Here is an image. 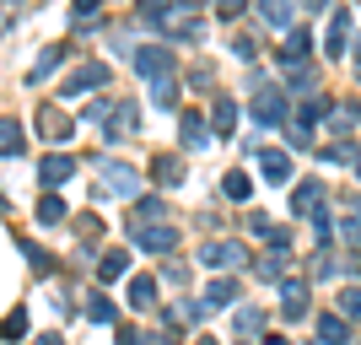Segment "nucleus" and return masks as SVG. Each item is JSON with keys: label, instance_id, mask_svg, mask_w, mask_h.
Returning <instances> with one entry per match:
<instances>
[{"label": "nucleus", "instance_id": "f704fd0d", "mask_svg": "<svg viewBox=\"0 0 361 345\" xmlns=\"http://www.w3.org/2000/svg\"><path fill=\"white\" fill-rule=\"evenodd\" d=\"M135 6H140V16H146L151 28H157V22H162V16L173 11V0H135Z\"/></svg>", "mask_w": 361, "mask_h": 345}, {"label": "nucleus", "instance_id": "c85d7f7f", "mask_svg": "<svg viewBox=\"0 0 361 345\" xmlns=\"http://www.w3.org/2000/svg\"><path fill=\"white\" fill-rule=\"evenodd\" d=\"M232 329H238L243 340H248V334H259V329H264V313H259V308H238V318H232Z\"/></svg>", "mask_w": 361, "mask_h": 345}, {"label": "nucleus", "instance_id": "f257e3e1", "mask_svg": "<svg viewBox=\"0 0 361 345\" xmlns=\"http://www.w3.org/2000/svg\"><path fill=\"white\" fill-rule=\"evenodd\" d=\"M157 32L173 38V44H200V38H205V22L195 16V6H173V11L157 22Z\"/></svg>", "mask_w": 361, "mask_h": 345}, {"label": "nucleus", "instance_id": "6e6552de", "mask_svg": "<svg viewBox=\"0 0 361 345\" xmlns=\"http://www.w3.org/2000/svg\"><path fill=\"white\" fill-rule=\"evenodd\" d=\"M281 313L286 318H307V281L281 275Z\"/></svg>", "mask_w": 361, "mask_h": 345}, {"label": "nucleus", "instance_id": "4be33fe9", "mask_svg": "<svg viewBox=\"0 0 361 345\" xmlns=\"http://www.w3.org/2000/svg\"><path fill=\"white\" fill-rule=\"evenodd\" d=\"M22 146H27V130L16 119H0V157H22Z\"/></svg>", "mask_w": 361, "mask_h": 345}, {"label": "nucleus", "instance_id": "473e14b6", "mask_svg": "<svg viewBox=\"0 0 361 345\" xmlns=\"http://www.w3.org/2000/svg\"><path fill=\"white\" fill-rule=\"evenodd\" d=\"M22 334H27V308H16V313L0 324V340H22Z\"/></svg>", "mask_w": 361, "mask_h": 345}, {"label": "nucleus", "instance_id": "9d476101", "mask_svg": "<svg viewBox=\"0 0 361 345\" xmlns=\"http://www.w3.org/2000/svg\"><path fill=\"white\" fill-rule=\"evenodd\" d=\"M71 173H75V157H44L38 162V178H44V189H60V183H71Z\"/></svg>", "mask_w": 361, "mask_h": 345}, {"label": "nucleus", "instance_id": "2eb2a0df", "mask_svg": "<svg viewBox=\"0 0 361 345\" xmlns=\"http://www.w3.org/2000/svg\"><path fill=\"white\" fill-rule=\"evenodd\" d=\"M211 135H238V103H232V97H216V108H211Z\"/></svg>", "mask_w": 361, "mask_h": 345}, {"label": "nucleus", "instance_id": "09e8293b", "mask_svg": "<svg viewBox=\"0 0 361 345\" xmlns=\"http://www.w3.org/2000/svg\"><path fill=\"white\" fill-rule=\"evenodd\" d=\"M0 210H6V200H0Z\"/></svg>", "mask_w": 361, "mask_h": 345}, {"label": "nucleus", "instance_id": "bb28decb", "mask_svg": "<svg viewBox=\"0 0 361 345\" xmlns=\"http://www.w3.org/2000/svg\"><path fill=\"white\" fill-rule=\"evenodd\" d=\"M232 297H238V281H226V275H221V281H211V286H205V308H226Z\"/></svg>", "mask_w": 361, "mask_h": 345}, {"label": "nucleus", "instance_id": "c9c22d12", "mask_svg": "<svg viewBox=\"0 0 361 345\" xmlns=\"http://www.w3.org/2000/svg\"><path fill=\"white\" fill-rule=\"evenodd\" d=\"M340 313H345V318H361V286H345V297H340Z\"/></svg>", "mask_w": 361, "mask_h": 345}, {"label": "nucleus", "instance_id": "79ce46f5", "mask_svg": "<svg viewBox=\"0 0 361 345\" xmlns=\"http://www.w3.org/2000/svg\"><path fill=\"white\" fill-rule=\"evenodd\" d=\"M32 345H65V340H60V334H38Z\"/></svg>", "mask_w": 361, "mask_h": 345}, {"label": "nucleus", "instance_id": "49530a36", "mask_svg": "<svg viewBox=\"0 0 361 345\" xmlns=\"http://www.w3.org/2000/svg\"><path fill=\"white\" fill-rule=\"evenodd\" d=\"M195 345H211V340H195Z\"/></svg>", "mask_w": 361, "mask_h": 345}, {"label": "nucleus", "instance_id": "f03ea898", "mask_svg": "<svg viewBox=\"0 0 361 345\" xmlns=\"http://www.w3.org/2000/svg\"><path fill=\"white\" fill-rule=\"evenodd\" d=\"M130 238H135V248H146V254H173V248H178V226L135 222V226H130Z\"/></svg>", "mask_w": 361, "mask_h": 345}, {"label": "nucleus", "instance_id": "423d86ee", "mask_svg": "<svg viewBox=\"0 0 361 345\" xmlns=\"http://www.w3.org/2000/svg\"><path fill=\"white\" fill-rule=\"evenodd\" d=\"M38 135H44V140H54V146H65V140L75 135L71 114H60L54 103H44V108H38Z\"/></svg>", "mask_w": 361, "mask_h": 345}, {"label": "nucleus", "instance_id": "a18cd8bd", "mask_svg": "<svg viewBox=\"0 0 361 345\" xmlns=\"http://www.w3.org/2000/svg\"><path fill=\"white\" fill-rule=\"evenodd\" d=\"M356 178H361V162H356Z\"/></svg>", "mask_w": 361, "mask_h": 345}, {"label": "nucleus", "instance_id": "de8ad7c7", "mask_svg": "<svg viewBox=\"0 0 361 345\" xmlns=\"http://www.w3.org/2000/svg\"><path fill=\"white\" fill-rule=\"evenodd\" d=\"M183 6H195V0H183Z\"/></svg>", "mask_w": 361, "mask_h": 345}, {"label": "nucleus", "instance_id": "4c0bfd02", "mask_svg": "<svg viewBox=\"0 0 361 345\" xmlns=\"http://www.w3.org/2000/svg\"><path fill=\"white\" fill-rule=\"evenodd\" d=\"M350 124H356V114H350V108H340V114H334V135H350Z\"/></svg>", "mask_w": 361, "mask_h": 345}, {"label": "nucleus", "instance_id": "a211bd4d", "mask_svg": "<svg viewBox=\"0 0 361 345\" xmlns=\"http://www.w3.org/2000/svg\"><path fill=\"white\" fill-rule=\"evenodd\" d=\"M345 340H350L345 313H324V318H318V345H345Z\"/></svg>", "mask_w": 361, "mask_h": 345}, {"label": "nucleus", "instance_id": "f8f14e48", "mask_svg": "<svg viewBox=\"0 0 361 345\" xmlns=\"http://www.w3.org/2000/svg\"><path fill=\"white\" fill-rule=\"evenodd\" d=\"M135 130H140V103H114V130H103V135L130 140Z\"/></svg>", "mask_w": 361, "mask_h": 345}, {"label": "nucleus", "instance_id": "37998d69", "mask_svg": "<svg viewBox=\"0 0 361 345\" xmlns=\"http://www.w3.org/2000/svg\"><path fill=\"white\" fill-rule=\"evenodd\" d=\"M264 345H291V340H286V334H270V340H264Z\"/></svg>", "mask_w": 361, "mask_h": 345}, {"label": "nucleus", "instance_id": "7c9ffc66", "mask_svg": "<svg viewBox=\"0 0 361 345\" xmlns=\"http://www.w3.org/2000/svg\"><path fill=\"white\" fill-rule=\"evenodd\" d=\"M22 254H27V265H32L38 275L54 270V254H49V248H38V243H22Z\"/></svg>", "mask_w": 361, "mask_h": 345}, {"label": "nucleus", "instance_id": "c03bdc74", "mask_svg": "<svg viewBox=\"0 0 361 345\" xmlns=\"http://www.w3.org/2000/svg\"><path fill=\"white\" fill-rule=\"evenodd\" d=\"M302 6H313V11H324V6H329V0H302Z\"/></svg>", "mask_w": 361, "mask_h": 345}, {"label": "nucleus", "instance_id": "7ed1b4c3", "mask_svg": "<svg viewBox=\"0 0 361 345\" xmlns=\"http://www.w3.org/2000/svg\"><path fill=\"white\" fill-rule=\"evenodd\" d=\"M97 87H108V65L87 60V65H75V71L60 81V97H87V92H97Z\"/></svg>", "mask_w": 361, "mask_h": 345}, {"label": "nucleus", "instance_id": "f3484780", "mask_svg": "<svg viewBox=\"0 0 361 345\" xmlns=\"http://www.w3.org/2000/svg\"><path fill=\"white\" fill-rule=\"evenodd\" d=\"M259 167H264V178H270V183H286L291 178V151H259Z\"/></svg>", "mask_w": 361, "mask_h": 345}, {"label": "nucleus", "instance_id": "393cba45", "mask_svg": "<svg viewBox=\"0 0 361 345\" xmlns=\"http://www.w3.org/2000/svg\"><path fill=\"white\" fill-rule=\"evenodd\" d=\"M345 38H350V16H345V11H334V22H329V44H324V54H345Z\"/></svg>", "mask_w": 361, "mask_h": 345}, {"label": "nucleus", "instance_id": "ea45409f", "mask_svg": "<svg viewBox=\"0 0 361 345\" xmlns=\"http://www.w3.org/2000/svg\"><path fill=\"white\" fill-rule=\"evenodd\" d=\"M119 345H151V340H146L140 329H130V324H124V329H119Z\"/></svg>", "mask_w": 361, "mask_h": 345}, {"label": "nucleus", "instance_id": "aec40b11", "mask_svg": "<svg viewBox=\"0 0 361 345\" xmlns=\"http://www.w3.org/2000/svg\"><path fill=\"white\" fill-rule=\"evenodd\" d=\"M60 60H65V44H49L44 54H38V65L27 71V81H32V87H38V81H49V75L60 71Z\"/></svg>", "mask_w": 361, "mask_h": 345}, {"label": "nucleus", "instance_id": "58836bf2", "mask_svg": "<svg viewBox=\"0 0 361 345\" xmlns=\"http://www.w3.org/2000/svg\"><path fill=\"white\" fill-rule=\"evenodd\" d=\"M108 114H114V108H108V103H103V97H97V103H87V119H92V124H103V119H108Z\"/></svg>", "mask_w": 361, "mask_h": 345}, {"label": "nucleus", "instance_id": "6ab92c4d", "mask_svg": "<svg viewBox=\"0 0 361 345\" xmlns=\"http://www.w3.org/2000/svg\"><path fill=\"white\" fill-rule=\"evenodd\" d=\"M124 270H130V254H124V248H108V254L97 259V281H103V286H114Z\"/></svg>", "mask_w": 361, "mask_h": 345}, {"label": "nucleus", "instance_id": "39448f33", "mask_svg": "<svg viewBox=\"0 0 361 345\" xmlns=\"http://www.w3.org/2000/svg\"><path fill=\"white\" fill-rule=\"evenodd\" d=\"M103 195H114V200L140 195V173L130 162H103Z\"/></svg>", "mask_w": 361, "mask_h": 345}, {"label": "nucleus", "instance_id": "5701e85b", "mask_svg": "<svg viewBox=\"0 0 361 345\" xmlns=\"http://www.w3.org/2000/svg\"><path fill=\"white\" fill-rule=\"evenodd\" d=\"M87 318H92V324H114V318H119L114 297H108V291H92V297H87Z\"/></svg>", "mask_w": 361, "mask_h": 345}, {"label": "nucleus", "instance_id": "20e7f679", "mask_svg": "<svg viewBox=\"0 0 361 345\" xmlns=\"http://www.w3.org/2000/svg\"><path fill=\"white\" fill-rule=\"evenodd\" d=\"M248 108H254V119L264 124V130L286 124V114H291V103H286V92H281V87H259V92H254V103H248Z\"/></svg>", "mask_w": 361, "mask_h": 345}, {"label": "nucleus", "instance_id": "72a5a7b5", "mask_svg": "<svg viewBox=\"0 0 361 345\" xmlns=\"http://www.w3.org/2000/svg\"><path fill=\"white\" fill-rule=\"evenodd\" d=\"M162 216H167V205H162V200H140V205H135V216H130V226H135V222H162Z\"/></svg>", "mask_w": 361, "mask_h": 345}, {"label": "nucleus", "instance_id": "9b49d317", "mask_svg": "<svg viewBox=\"0 0 361 345\" xmlns=\"http://www.w3.org/2000/svg\"><path fill=\"white\" fill-rule=\"evenodd\" d=\"M151 178L162 183V189H178L183 183V162L173 157V151H157V157H151Z\"/></svg>", "mask_w": 361, "mask_h": 345}, {"label": "nucleus", "instance_id": "a878e982", "mask_svg": "<svg viewBox=\"0 0 361 345\" xmlns=\"http://www.w3.org/2000/svg\"><path fill=\"white\" fill-rule=\"evenodd\" d=\"M259 16L270 28H291V0H259Z\"/></svg>", "mask_w": 361, "mask_h": 345}, {"label": "nucleus", "instance_id": "2f4dec72", "mask_svg": "<svg viewBox=\"0 0 361 345\" xmlns=\"http://www.w3.org/2000/svg\"><path fill=\"white\" fill-rule=\"evenodd\" d=\"M221 189H226L232 200H248V195H254V183H248V173H238V167L226 173V183H221Z\"/></svg>", "mask_w": 361, "mask_h": 345}, {"label": "nucleus", "instance_id": "b1692460", "mask_svg": "<svg viewBox=\"0 0 361 345\" xmlns=\"http://www.w3.org/2000/svg\"><path fill=\"white\" fill-rule=\"evenodd\" d=\"M65 216H71V210H65V200L54 195V189H49V195L38 200V226H60Z\"/></svg>", "mask_w": 361, "mask_h": 345}, {"label": "nucleus", "instance_id": "ddd939ff", "mask_svg": "<svg viewBox=\"0 0 361 345\" xmlns=\"http://www.w3.org/2000/svg\"><path fill=\"white\" fill-rule=\"evenodd\" d=\"M318 200H324V178L297 183V189H291V216H313V210H318Z\"/></svg>", "mask_w": 361, "mask_h": 345}, {"label": "nucleus", "instance_id": "8fccbe9b", "mask_svg": "<svg viewBox=\"0 0 361 345\" xmlns=\"http://www.w3.org/2000/svg\"><path fill=\"white\" fill-rule=\"evenodd\" d=\"M356 6H361V0H356Z\"/></svg>", "mask_w": 361, "mask_h": 345}, {"label": "nucleus", "instance_id": "412c9836", "mask_svg": "<svg viewBox=\"0 0 361 345\" xmlns=\"http://www.w3.org/2000/svg\"><path fill=\"white\" fill-rule=\"evenodd\" d=\"M130 308H135V313H151V308H157V281H151V275H135V281H130Z\"/></svg>", "mask_w": 361, "mask_h": 345}, {"label": "nucleus", "instance_id": "1a4fd4ad", "mask_svg": "<svg viewBox=\"0 0 361 345\" xmlns=\"http://www.w3.org/2000/svg\"><path fill=\"white\" fill-rule=\"evenodd\" d=\"M205 265H211V270H232V265H243V259H248V248H243V243H205Z\"/></svg>", "mask_w": 361, "mask_h": 345}, {"label": "nucleus", "instance_id": "c756f323", "mask_svg": "<svg viewBox=\"0 0 361 345\" xmlns=\"http://www.w3.org/2000/svg\"><path fill=\"white\" fill-rule=\"evenodd\" d=\"M324 114H329V97H307V103H302V114H297V124H307V130H313Z\"/></svg>", "mask_w": 361, "mask_h": 345}, {"label": "nucleus", "instance_id": "dca6fc26", "mask_svg": "<svg viewBox=\"0 0 361 345\" xmlns=\"http://www.w3.org/2000/svg\"><path fill=\"white\" fill-rule=\"evenodd\" d=\"M178 140H183L189 151H205V146H211V124L200 119V114H183V130H178Z\"/></svg>", "mask_w": 361, "mask_h": 345}, {"label": "nucleus", "instance_id": "4468645a", "mask_svg": "<svg viewBox=\"0 0 361 345\" xmlns=\"http://www.w3.org/2000/svg\"><path fill=\"white\" fill-rule=\"evenodd\" d=\"M307 54H313V38H307L302 28H291V32H286V49H281V65H286V71H297Z\"/></svg>", "mask_w": 361, "mask_h": 345}, {"label": "nucleus", "instance_id": "a19ab883", "mask_svg": "<svg viewBox=\"0 0 361 345\" xmlns=\"http://www.w3.org/2000/svg\"><path fill=\"white\" fill-rule=\"evenodd\" d=\"M97 6H103V0H75V16H92Z\"/></svg>", "mask_w": 361, "mask_h": 345}, {"label": "nucleus", "instance_id": "e433bc0d", "mask_svg": "<svg viewBox=\"0 0 361 345\" xmlns=\"http://www.w3.org/2000/svg\"><path fill=\"white\" fill-rule=\"evenodd\" d=\"M243 11H248V0H216V16H226V22L243 16Z\"/></svg>", "mask_w": 361, "mask_h": 345}, {"label": "nucleus", "instance_id": "cd10ccee", "mask_svg": "<svg viewBox=\"0 0 361 345\" xmlns=\"http://www.w3.org/2000/svg\"><path fill=\"white\" fill-rule=\"evenodd\" d=\"M151 108H178V87H173V75L151 81Z\"/></svg>", "mask_w": 361, "mask_h": 345}, {"label": "nucleus", "instance_id": "0eeeda50", "mask_svg": "<svg viewBox=\"0 0 361 345\" xmlns=\"http://www.w3.org/2000/svg\"><path fill=\"white\" fill-rule=\"evenodd\" d=\"M130 60H135V71L146 75V81H162V75H173V54H167L162 44H151V49H135Z\"/></svg>", "mask_w": 361, "mask_h": 345}]
</instances>
